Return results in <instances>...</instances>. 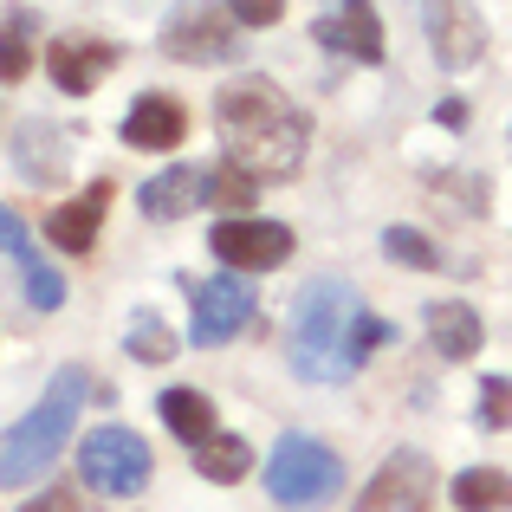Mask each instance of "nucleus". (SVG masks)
Returning a JSON list of instances; mask_svg holds the SVG:
<instances>
[{"mask_svg": "<svg viewBox=\"0 0 512 512\" xmlns=\"http://www.w3.org/2000/svg\"><path fill=\"white\" fill-rule=\"evenodd\" d=\"M422 325H428V344H435L448 363H467L480 350V338H487V331H480V312L461 305V299H435L422 312Z\"/></svg>", "mask_w": 512, "mask_h": 512, "instance_id": "dca6fc26", "label": "nucleus"}, {"mask_svg": "<svg viewBox=\"0 0 512 512\" xmlns=\"http://www.w3.org/2000/svg\"><path fill=\"white\" fill-rule=\"evenodd\" d=\"M214 130L227 143V163H240L253 182H286L305 163V111H292V98L273 85V78L247 72L214 98Z\"/></svg>", "mask_w": 512, "mask_h": 512, "instance_id": "f03ea898", "label": "nucleus"}, {"mask_svg": "<svg viewBox=\"0 0 512 512\" xmlns=\"http://www.w3.org/2000/svg\"><path fill=\"white\" fill-rule=\"evenodd\" d=\"M454 506L461 512H506L512 506V474H500V467H467V474L454 480Z\"/></svg>", "mask_w": 512, "mask_h": 512, "instance_id": "a211bd4d", "label": "nucleus"}, {"mask_svg": "<svg viewBox=\"0 0 512 512\" xmlns=\"http://www.w3.org/2000/svg\"><path fill=\"white\" fill-rule=\"evenodd\" d=\"M188 137V111L169 98V91H143L124 111V143L130 150H175Z\"/></svg>", "mask_w": 512, "mask_h": 512, "instance_id": "f8f14e48", "label": "nucleus"}, {"mask_svg": "<svg viewBox=\"0 0 512 512\" xmlns=\"http://www.w3.org/2000/svg\"><path fill=\"white\" fill-rule=\"evenodd\" d=\"M33 72V13L26 7H13L7 20H0V78H26Z\"/></svg>", "mask_w": 512, "mask_h": 512, "instance_id": "aec40b11", "label": "nucleus"}, {"mask_svg": "<svg viewBox=\"0 0 512 512\" xmlns=\"http://www.w3.org/2000/svg\"><path fill=\"white\" fill-rule=\"evenodd\" d=\"M422 26L435 46V65H448V72H467L487 52V20L474 13V0H422Z\"/></svg>", "mask_w": 512, "mask_h": 512, "instance_id": "1a4fd4ad", "label": "nucleus"}, {"mask_svg": "<svg viewBox=\"0 0 512 512\" xmlns=\"http://www.w3.org/2000/svg\"><path fill=\"white\" fill-rule=\"evenodd\" d=\"M428 480H435V474H428V461L402 448V454H389L383 474L357 493V512H409V506L428 500Z\"/></svg>", "mask_w": 512, "mask_h": 512, "instance_id": "9d476101", "label": "nucleus"}, {"mask_svg": "<svg viewBox=\"0 0 512 512\" xmlns=\"http://www.w3.org/2000/svg\"><path fill=\"white\" fill-rule=\"evenodd\" d=\"M208 247L221 253L227 273H273V266H286L292 253V234L279 221H253V214H234V221H221L208 234Z\"/></svg>", "mask_w": 512, "mask_h": 512, "instance_id": "6e6552de", "label": "nucleus"}, {"mask_svg": "<svg viewBox=\"0 0 512 512\" xmlns=\"http://www.w3.org/2000/svg\"><path fill=\"white\" fill-rule=\"evenodd\" d=\"M124 344H130V357H137V363H169L175 357V331L156 312H137V318H130V338Z\"/></svg>", "mask_w": 512, "mask_h": 512, "instance_id": "4be33fe9", "label": "nucleus"}, {"mask_svg": "<svg viewBox=\"0 0 512 512\" xmlns=\"http://www.w3.org/2000/svg\"><path fill=\"white\" fill-rule=\"evenodd\" d=\"M480 422L487 428L512 422V376H487V383H480Z\"/></svg>", "mask_w": 512, "mask_h": 512, "instance_id": "393cba45", "label": "nucleus"}, {"mask_svg": "<svg viewBox=\"0 0 512 512\" xmlns=\"http://www.w3.org/2000/svg\"><path fill=\"white\" fill-rule=\"evenodd\" d=\"M227 13H234L240 26H273L279 13H286V0H227Z\"/></svg>", "mask_w": 512, "mask_h": 512, "instance_id": "a878e982", "label": "nucleus"}, {"mask_svg": "<svg viewBox=\"0 0 512 512\" xmlns=\"http://www.w3.org/2000/svg\"><path fill=\"white\" fill-rule=\"evenodd\" d=\"M253 175L240 169V163H221V169H208V201L214 208H227V221H234V214H247L253 208Z\"/></svg>", "mask_w": 512, "mask_h": 512, "instance_id": "412c9836", "label": "nucleus"}, {"mask_svg": "<svg viewBox=\"0 0 512 512\" xmlns=\"http://www.w3.org/2000/svg\"><path fill=\"white\" fill-rule=\"evenodd\" d=\"M234 46H240V20L221 0H182L163 20V52L182 65H221L234 59Z\"/></svg>", "mask_w": 512, "mask_h": 512, "instance_id": "423d86ee", "label": "nucleus"}, {"mask_svg": "<svg viewBox=\"0 0 512 512\" xmlns=\"http://www.w3.org/2000/svg\"><path fill=\"white\" fill-rule=\"evenodd\" d=\"M383 253L396 266H422V273H435V266H441V253L428 247V234H415V227H389V234H383Z\"/></svg>", "mask_w": 512, "mask_h": 512, "instance_id": "5701e85b", "label": "nucleus"}, {"mask_svg": "<svg viewBox=\"0 0 512 512\" xmlns=\"http://www.w3.org/2000/svg\"><path fill=\"white\" fill-rule=\"evenodd\" d=\"M344 487V461L318 435H279V448L266 454V493L279 506H318Z\"/></svg>", "mask_w": 512, "mask_h": 512, "instance_id": "20e7f679", "label": "nucleus"}, {"mask_svg": "<svg viewBox=\"0 0 512 512\" xmlns=\"http://www.w3.org/2000/svg\"><path fill=\"white\" fill-rule=\"evenodd\" d=\"M318 39L331 52H350L357 65H383V26H376L370 0H344L338 20H318Z\"/></svg>", "mask_w": 512, "mask_h": 512, "instance_id": "2eb2a0df", "label": "nucleus"}, {"mask_svg": "<svg viewBox=\"0 0 512 512\" xmlns=\"http://www.w3.org/2000/svg\"><path fill=\"white\" fill-rule=\"evenodd\" d=\"M0 253H13V260H26V253H33V247H26V221L13 208H0Z\"/></svg>", "mask_w": 512, "mask_h": 512, "instance_id": "cd10ccee", "label": "nucleus"}, {"mask_svg": "<svg viewBox=\"0 0 512 512\" xmlns=\"http://www.w3.org/2000/svg\"><path fill=\"white\" fill-rule=\"evenodd\" d=\"M253 318V286L247 273H214L195 286V299H188V338L195 344H227L234 331H247Z\"/></svg>", "mask_w": 512, "mask_h": 512, "instance_id": "0eeeda50", "label": "nucleus"}, {"mask_svg": "<svg viewBox=\"0 0 512 512\" xmlns=\"http://www.w3.org/2000/svg\"><path fill=\"white\" fill-rule=\"evenodd\" d=\"M137 201H143V221H182V214H195L201 201H208V169L175 163L163 175H150Z\"/></svg>", "mask_w": 512, "mask_h": 512, "instance_id": "4468645a", "label": "nucleus"}, {"mask_svg": "<svg viewBox=\"0 0 512 512\" xmlns=\"http://www.w3.org/2000/svg\"><path fill=\"white\" fill-rule=\"evenodd\" d=\"M195 474H201V480H214V487H234V480L247 474V441H240V435H214V441H201V448H195Z\"/></svg>", "mask_w": 512, "mask_h": 512, "instance_id": "6ab92c4d", "label": "nucleus"}, {"mask_svg": "<svg viewBox=\"0 0 512 512\" xmlns=\"http://www.w3.org/2000/svg\"><path fill=\"white\" fill-rule=\"evenodd\" d=\"M85 396H91L85 370H59L52 376V389L39 396V409H26L20 422L0 435V487H26V480H39L52 461H59L65 441H72V428H78Z\"/></svg>", "mask_w": 512, "mask_h": 512, "instance_id": "7ed1b4c3", "label": "nucleus"}, {"mask_svg": "<svg viewBox=\"0 0 512 512\" xmlns=\"http://www.w3.org/2000/svg\"><path fill=\"white\" fill-rule=\"evenodd\" d=\"M435 117H441V124H448V130H461V124H467V104H441Z\"/></svg>", "mask_w": 512, "mask_h": 512, "instance_id": "c85d7f7f", "label": "nucleus"}, {"mask_svg": "<svg viewBox=\"0 0 512 512\" xmlns=\"http://www.w3.org/2000/svg\"><path fill=\"white\" fill-rule=\"evenodd\" d=\"M26 305H33V312H59V305H65V279H59V266L33 260V253H26Z\"/></svg>", "mask_w": 512, "mask_h": 512, "instance_id": "b1692460", "label": "nucleus"}, {"mask_svg": "<svg viewBox=\"0 0 512 512\" xmlns=\"http://www.w3.org/2000/svg\"><path fill=\"white\" fill-rule=\"evenodd\" d=\"M20 512H91V506L78 500L72 487H46V493H39V500H26Z\"/></svg>", "mask_w": 512, "mask_h": 512, "instance_id": "bb28decb", "label": "nucleus"}, {"mask_svg": "<svg viewBox=\"0 0 512 512\" xmlns=\"http://www.w3.org/2000/svg\"><path fill=\"white\" fill-rule=\"evenodd\" d=\"M104 208H111V182H91L85 195L59 201V208L46 214V240L65 247V253H91V240H98V227H104Z\"/></svg>", "mask_w": 512, "mask_h": 512, "instance_id": "ddd939ff", "label": "nucleus"}, {"mask_svg": "<svg viewBox=\"0 0 512 512\" xmlns=\"http://www.w3.org/2000/svg\"><path fill=\"white\" fill-rule=\"evenodd\" d=\"M111 65H117V46H104V39H78V33H65V39H52V46H46V72H52V85L72 91V98H85V91L98 85Z\"/></svg>", "mask_w": 512, "mask_h": 512, "instance_id": "9b49d317", "label": "nucleus"}, {"mask_svg": "<svg viewBox=\"0 0 512 512\" xmlns=\"http://www.w3.org/2000/svg\"><path fill=\"white\" fill-rule=\"evenodd\" d=\"M396 331L363 305V292L350 279H305L292 299V370L305 383H350L370 363V350H383Z\"/></svg>", "mask_w": 512, "mask_h": 512, "instance_id": "f257e3e1", "label": "nucleus"}, {"mask_svg": "<svg viewBox=\"0 0 512 512\" xmlns=\"http://www.w3.org/2000/svg\"><path fill=\"white\" fill-rule=\"evenodd\" d=\"M156 409H163L169 435L188 441V448H201V441L221 435V428H214V402L201 396V389H163V396H156Z\"/></svg>", "mask_w": 512, "mask_h": 512, "instance_id": "f3484780", "label": "nucleus"}, {"mask_svg": "<svg viewBox=\"0 0 512 512\" xmlns=\"http://www.w3.org/2000/svg\"><path fill=\"white\" fill-rule=\"evenodd\" d=\"M78 467H85V487L91 493H111V500H137L150 487L156 461H150V441L130 435V428H91L85 448H78Z\"/></svg>", "mask_w": 512, "mask_h": 512, "instance_id": "39448f33", "label": "nucleus"}]
</instances>
